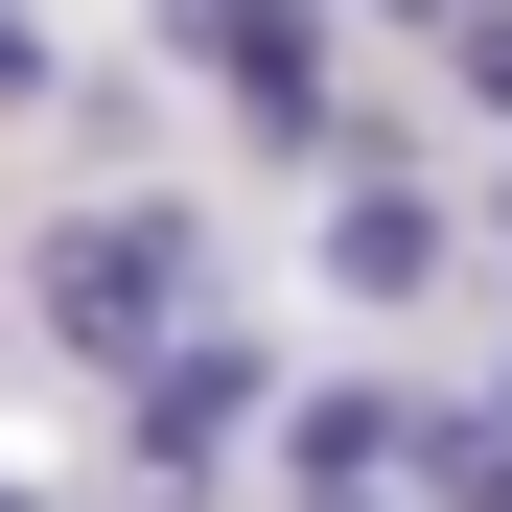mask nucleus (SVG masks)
<instances>
[{
	"instance_id": "obj_9",
	"label": "nucleus",
	"mask_w": 512,
	"mask_h": 512,
	"mask_svg": "<svg viewBox=\"0 0 512 512\" xmlns=\"http://www.w3.org/2000/svg\"><path fill=\"white\" fill-rule=\"evenodd\" d=\"M0 512H24V489H0Z\"/></svg>"
},
{
	"instance_id": "obj_2",
	"label": "nucleus",
	"mask_w": 512,
	"mask_h": 512,
	"mask_svg": "<svg viewBox=\"0 0 512 512\" xmlns=\"http://www.w3.org/2000/svg\"><path fill=\"white\" fill-rule=\"evenodd\" d=\"M187 70L256 163H350V94H326V0H187Z\"/></svg>"
},
{
	"instance_id": "obj_3",
	"label": "nucleus",
	"mask_w": 512,
	"mask_h": 512,
	"mask_svg": "<svg viewBox=\"0 0 512 512\" xmlns=\"http://www.w3.org/2000/svg\"><path fill=\"white\" fill-rule=\"evenodd\" d=\"M233 419H280V350H256V326H187V350H140V489H210L233 466Z\"/></svg>"
},
{
	"instance_id": "obj_8",
	"label": "nucleus",
	"mask_w": 512,
	"mask_h": 512,
	"mask_svg": "<svg viewBox=\"0 0 512 512\" xmlns=\"http://www.w3.org/2000/svg\"><path fill=\"white\" fill-rule=\"evenodd\" d=\"M396 24H466V0H396Z\"/></svg>"
},
{
	"instance_id": "obj_1",
	"label": "nucleus",
	"mask_w": 512,
	"mask_h": 512,
	"mask_svg": "<svg viewBox=\"0 0 512 512\" xmlns=\"http://www.w3.org/2000/svg\"><path fill=\"white\" fill-rule=\"evenodd\" d=\"M24 326L70 373H140V350H187L210 326V210H163V187H117V210H47V256H24Z\"/></svg>"
},
{
	"instance_id": "obj_4",
	"label": "nucleus",
	"mask_w": 512,
	"mask_h": 512,
	"mask_svg": "<svg viewBox=\"0 0 512 512\" xmlns=\"http://www.w3.org/2000/svg\"><path fill=\"white\" fill-rule=\"evenodd\" d=\"M443 256H466V210L419 187V163H350V210H326V280H350V303H443Z\"/></svg>"
},
{
	"instance_id": "obj_7",
	"label": "nucleus",
	"mask_w": 512,
	"mask_h": 512,
	"mask_svg": "<svg viewBox=\"0 0 512 512\" xmlns=\"http://www.w3.org/2000/svg\"><path fill=\"white\" fill-rule=\"evenodd\" d=\"M24 94H47V47H24V0H0V117H24Z\"/></svg>"
},
{
	"instance_id": "obj_6",
	"label": "nucleus",
	"mask_w": 512,
	"mask_h": 512,
	"mask_svg": "<svg viewBox=\"0 0 512 512\" xmlns=\"http://www.w3.org/2000/svg\"><path fill=\"white\" fill-rule=\"evenodd\" d=\"M443 94H466V117L512 140V0H466V24H443Z\"/></svg>"
},
{
	"instance_id": "obj_5",
	"label": "nucleus",
	"mask_w": 512,
	"mask_h": 512,
	"mask_svg": "<svg viewBox=\"0 0 512 512\" xmlns=\"http://www.w3.org/2000/svg\"><path fill=\"white\" fill-rule=\"evenodd\" d=\"M419 419H443V396H303V419H280L303 512H326V489H373V466H419Z\"/></svg>"
}]
</instances>
